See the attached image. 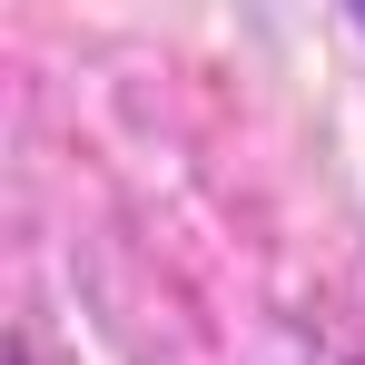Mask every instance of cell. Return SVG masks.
<instances>
[{
	"label": "cell",
	"instance_id": "obj_1",
	"mask_svg": "<svg viewBox=\"0 0 365 365\" xmlns=\"http://www.w3.org/2000/svg\"><path fill=\"white\" fill-rule=\"evenodd\" d=\"M10 365H50V356H40V346H30V336H20V346H10Z\"/></svg>",
	"mask_w": 365,
	"mask_h": 365
}]
</instances>
